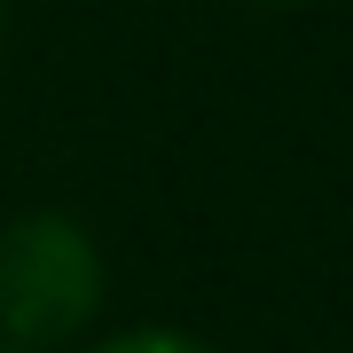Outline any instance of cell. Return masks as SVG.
Masks as SVG:
<instances>
[{"instance_id":"7a4b0ae2","label":"cell","mask_w":353,"mask_h":353,"mask_svg":"<svg viewBox=\"0 0 353 353\" xmlns=\"http://www.w3.org/2000/svg\"><path fill=\"white\" fill-rule=\"evenodd\" d=\"M94 353H212L204 338H189V330H126V338L94 345Z\"/></svg>"},{"instance_id":"6da1fadb","label":"cell","mask_w":353,"mask_h":353,"mask_svg":"<svg viewBox=\"0 0 353 353\" xmlns=\"http://www.w3.org/2000/svg\"><path fill=\"white\" fill-rule=\"evenodd\" d=\"M102 306V252L71 212H24L0 228V338L16 353L63 345Z\"/></svg>"},{"instance_id":"3957f363","label":"cell","mask_w":353,"mask_h":353,"mask_svg":"<svg viewBox=\"0 0 353 353\" xmlns=\"http://www.w3.org/2000/svg\"><path fill=\"white\" fill-rule=\"evenodd\" d=\"M0 353H16V345H0Z\"/></svg>"}]
</instances>
